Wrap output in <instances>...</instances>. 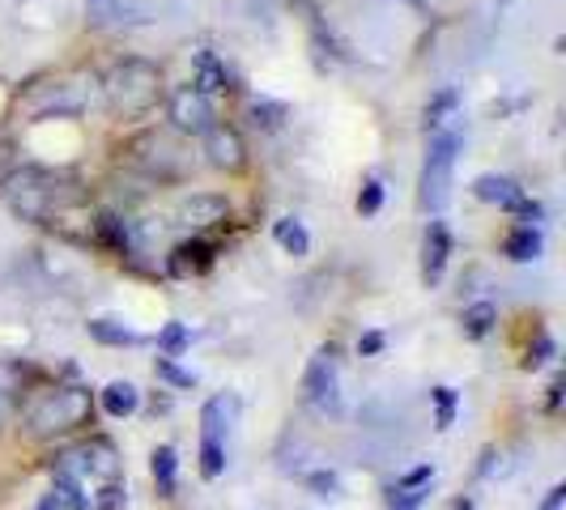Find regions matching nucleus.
Returning a JSON list of instances; mask_svg holds the SVG:
<instances>
[{
	"label": "nucleus",
	"mask_w": 566,
	"mask_h": 510,
	"mask_svg": "<svg viewBox=\"0 0 566 510\" xmlns=\"http://www.w3.org/2000/svg\"><path fill=\"white\" fill-rule=\"evenodd\" d=\"M128 162L145 174H154V179H184L188 174V153H184V145L175 141V132L167 128H145L137 132L133 141H128Z\"/></svg>",
	"instance_id": "obj_5"
},
{
	"label": "nucleus",
	"mask_w": 566,
	"mask_h": 510,
	"mask_svg": "<svg viewBox=\"0 0 566 510\" xmlns=\"http://www.w3.org/2000/svg\"><path fill=\"white\" fill-rule=\"evenodd\" d=\"M541 510H566V489H563V485H554V489L545 493V502H541Z\"/></svg>",
	"instance_id": "obj_36"
},
{
	"label": "nucleus",
	"mask_w": 566,
	"mask_h": 510,
	"mask_svg": "<svg viewBox=\"0 0 566 510\" xmlns=\"http://www.w3.org/2000/svg\"><path fill=\"white\" fill-rule=\"evenodd\" d=\"M34 510H64V507H60L56 498H52V493H48V498H43V502H39V507H34Z\"/></svg>",
	"instance_id": "obj_39"
},
{
	"label": "nucleus",
	"mask_w": 566,
	"mask_h": 510,
	"mask_svg": "<svg viewBox=\"0 0 566 510\" xmlns=\"http://www.w3.org/2000/svg\"><path fill=\"white\" fill-rule=\"evenodd\" d=\"M434 481V464H418L413 472H405L397 485H392V493H400V489H418V485H430Z\"/></svg>",
	"instance_id": "obj_34"
},
{
	"label": "nucleus",
	"mask_w": 566,
	"mask_h": 510,
	"mask_svg": "<svg viewBox=\"0 0 566 510\" xmlns=\"http://www.w3.org/2000/svg\"><path fill=\"white\" fill-rule=\"evenodd\" d=\"M4 200L13 209V217L22 222H34V226H48L52 217L69 213L77 200H82V183L64 170H48V167H22L9 174L4 183Z\"/></svg>",
	"instance_id": "obj_1"
},
{
	"label": "nucleus",
	"mask_w": 566,
	"mask_h": 510,
	"mask_svg": "<svg viewBox=\"0 0 566 510\" xmlns=\"http://www.w3.org/2000/svg\"><path fill=\"white\" fill-rule=\"evenodd\" d=\"M303 396L315 413L324 417H337L340 413V366H337V349H319L312 362H307V374H303Z\"/></svg>",
	"instance_id": "obj_6"
},
{
	"label": "nucleus",
	"mask_w": 566,
	"mask_h": 510,
	"mask_svg": "<svg viewBox=\"0 0 566 510\" xmlns=\"http://www.w3.org/2000/svg\"><path fill=\"white\" fill-rule=\"evenodd\" d=\"M167 119H170V132H179V137H200L205 128H213V124H218V115H213V103H209L200 89H192V85H179V89H170Z\"/></svg>",
	"instance_id": "obj_7"
},
{
	"label": "nucleus",
	"mask_w": 566,
	"mask_h": 510,
	"mask_svg": "<svg viewBox=\"0 0 566 510\" xmlns=\"http://www.w3.org/2000/svg\"><path fill=\"white\" fill-rule=\"evenodd\" d=\"M227 85H230L227 64L213 56V52H200V56H197V77H192V89H200V94L209 98V94H218V89H227Z\"/></svg>",
	"instance_id": "obj_18"
},
{
	"label": "nucleus",
	"mask_w": 566,
	"mask_h": 510,
	"mask_svg": "<svg viewBox=\"0 0 566 510\" xmlns=\"http://www.w3.org/2000/svg\"><path fill=\"white\" fill-rule=\"evenodd\" d=\"M473 196L482 200V204H499V209L515 213V209L524 204V188H520L511 174H494V170H485V174L473 179Z\"/></svg>",
	"instance_id": "obj_11"
},
{
	"label": "nucleus",
	"mask_w": 566,
	"mask_h": 510,
	"mask_svg": "<svg viewBox=\"0 0 566 510\" xmlns=\"http://www.w3.org/2000/svg\"><path fill=\"white\" fill-rule=\"evenodd\" d=\"M384 344H388L384 332H367V337L358 340V353H363V358H379V353H384Z\"/></svg>",
	"instance_id": "obj_35"
},
{
	"label": "nucleus",
	"mask_w": 566,
	"mask_h": 510,
	"mask_svg": "<svg viewBox=\"0 0 566 510\" xmlns=\"http://www.w3.org/2000/svg\"><path fill=\"white\" fill-rule=\"evenodd\" d=\"M94 230H98V238H103L115 255H137V234H133V226H128V217L103 213V217L94 222Z\"/></svg>",
	"instance_id": "obj_15"
},
{
	"label": "nucleus",
	"mask_w": 566,
	"mask_h": 510,
	"mask_svg": "<svg viewBox=\"0 0 566 510\" xmlns=\"http://www.w3.org/2000/svg\"><path fill=\"white\" fill-rule=\"evenodd\" d=\"M379 209H384V183H379V179H367L363 192H358V213H363V217H375Z\"/></svg>",
	"instance_id": "obj_30"
},
{
	"label": "nucleus",
	"mask_w": 566,
	"mask_h": 510,
	"mask_svg": "<svg viewBox=\"0 0 566 510\" xmlns=\"http://www.w3.org/2000/svg\"><path fill=\"white\" fill-rule=\"evenodd\" d=\"M554 349H558V344H554V337H545V332H541L537 344H528V358H524V370H541L545 362H549V358H554Z\"/></svg>",
	"instance_id": "obj_32"
},
{
	"label": "nucleus",
	"mask_w": 566,
	"mask_h": 510,
	"mask_svg": "<svg viewBox=\"0 0 566 510\" xmlns=\"http://www.w3.org/2000/svg\"><path fill=\"white\" fill-rule=\"evenodd\" d=\"M494 323H499V307L494 302H473L464 319H460V328H464V337L469 340H485L494 332Z\"/></svg>",
	"instance_id": "obj_22"
},
{
	"label": "nucleus",
	"mask_w": 566,
	"mask_h": 510,
	"mask_svg": "<svg viewBox=\"0 0 566 510\" xmlns=\"http://www.w3.org/2000/svg\"><path fill=\"white\" fill-rule=\"evenodd\" d=\"M455 103H460V94H455V89H439V94L426 103V128H430V132H434V128H443V124L452 119Z\"/></svg>",
	"instance_id": "obj_26"
},
{
	"label": "nucleus",
	"mask_w": 566,
	"mask_h": 510,
	"mask_svg": "<svg viewBox=\"0 0 566 510\" xmlns=\"http://www.w3.org/2000/svg\"><path fill=\"white\" fill-rule=\"evenodd\" d=\"M77 455H82V468L85 477H90V485H103V493L119 485L124 464H119V455H115V447L107 438H90L85 447H77Z\"/></svg>",
	"instance_id": "obj_9"
},
{
	"label": "nucleus",
	"mask_w": 566,
	"mask_h": 510,
	"mask_svg": "<svg viewBox=\"0 0 566 510\" xmlns=\"http://www.w3.org/2000/svg\"><path fill=\"white\" fill-rule=\"evenodd\" d=\"M541 247H545V238H541L537 226H515L507 238H503V255L515 259V264H533L541 255Z\"/></svg>",
	"instance_id": "obj_16"
},
{
	"label": "nucleus",
	"mask_w": 566,
	"mask_h": 510,
	"mask_svg": "<svg viewBox=\"0 0 566 510\" xmlns=\"http://www.w3.org/2000/svg\"><path fill=\"white\" fill-rule=\"evenodd\" d=\"M154 370H158V379H167L170 387H192V383H197V374H192V370H179L175 358H158Z\"/></svg>",
	"instance_id": "obj_31"
},
{
	"label": "nucleus",
	"mask_w": 566,
	"mask_h": 510,
	"mask_svg": "<svg viewBox=\"0 0 566 510\" xmlns=\"http://www.w3.org/2000/svg\"><path fill=\"white\" fill-rule=\"evenodd\" d=\"M248 119H252V128H260V132H277V128H285V119H290V107L273 103V98H252L248 103Z\"/></svg>",
	"instance_id": "obj_21"
},
{
	"label": "nucleus",
	"mask_w": 566,
	"mask_h": 510,
	"mask_svg": "<svg viewBox=\"0 0 566 510\" xmlns=\"http://www.w3.org/2000/svg\"><path fill=\"white\" fill-rule=\"evenodd\" d=\"M18 392H22V370L13 366V362H0V422L13 413Z\"/></svg>",
	"instance_id": "obj_24"
},
{
	"label": "nucleus",
	"mask_w": 566,
	"mask_h": 510,
	"mask_svg": "<svg viewBox=\"0 0 566 510\" xmlns=\"http://www.w3.org/2000/svg\"><path fill=\"white\" fill-rule=\"evenodd\" d=\"M448 259H452V230L448 222H430L422 234V285L443 281Z\"/></svg>",
	"instance_id": "obj_10"
},
{
	"label": "nucleus",
	"mask_w": 566,
	"mask_h": 510,
	"mask_svg": "<svg viewBox=\"0 0 566 510\" xmlns=\"http://www.w3.org/2000/svg\"><path fill=\"white\" fill-rule=\"evenodd\" d=\"M490 472H494V451L482 455V477H490Z\"/></svg>",
	"instance_id": "obj_38"
},
{
	"label": "nucleus",
	"mask_w": 566,
	"mask_h": 510,
	"mask_svg": "<svg viewBox=\"0 0 566 510\" xmlns=\"http://www.w3.org/2000/svg\"><path fill=\"white\" fill-rule=\"evenodd\" d=\"M222 472H227V443L200 438V477H205V481H218Z\"/></svg>",
	"instance_id": "obj_25"
},
{
	"label": "nucleus",
	"mask_w": 566,
	"mask_h": 510,
	"mask_svg": "<svg viewBox=\"0 0 566 510\" xmlns=\"http://www.w3.org/2000/svg\"><path fill=\"white\" fill-rule=\"evenodd\" d=\"M563 387H566V379L563 374H554V383H549V400H545V404H549V413L563 404Z\"/></svg>",
	"instance_id": "obj_37"
},
{
	"label": "nucleus",
	"mask_w": 566,
	"mask_h": 510,
	"mask_svg": "<svg viewBox=\"0 0 566 510\" xmlns=\"http://www.w3.org/2000/svg\"><path fill=\"white\" fill-rule=\"evenodd\" d=\"M179 217L188 226H222L230 217V200L218 196V192H197V196H188L179 204Z\"/></svg>",
	"instance_id": "obj_12"
},
{
	"label": "nucleus",
	"mask_w": 566,
	"mask_h": 510,
	"mask_svg": "<svg viewBox=\"0 0 566 510\" xmlns=\"http://www.w3.org/2000/svg\"><path fill=\"white\" fill-rule=\"evenodd\" d=\"M209 264H213V243L209 238H188L167 255V273H175V277H197Z\"/></svg>",
	"instance_id": "obj_13"
},
{
	"label": "nucleus",
	"mask_w": 566,
	"mask_h": 510,
	"mask_svg": "<svg viewBox=\"0 0 566 510\" xmlns=\"http://www.w3.org/2000/svg\"><path fill=\"white\" fill-rule=\"evenodd\" d=\"M452 510H478V507H473V498H455Z\"/></svg>",
	"instance_id": "obj_40"
},
{
	"label": "nucleus",
	"mask_w": 566,
	"mask_h": 510,
	"mask_svg": "<svg viewBox=\"0 0 566 510\" xmlns=\"http://www.w3.org/2000/svg\"><path fill=\"white\" fill-rule=\"evenodd\" d=\"M307 489H312L315 498H340V477L337 472H328V468L307 472Z\"/></svg>",
	"instance_id": "obj_29"
},
{
	"label": "nucleus",
	"mask_w": 566,
	"mask_h": 510,
	"mask_svg": "<svg viewBox=\"0 0 566 510\" xmlns=\"http://www.w3.org/2000/svg\"><path fill=\"white\" fill-rule=\"evenodd\" d=\"M234 413H239V404H234L230 396L205 400V408H200V438H209V443H227L230 425H234Z\"/></svg>",
	"instance_id": "obj_14"
},
{
	"label": "nucleus",
	"mask_w": 566,
	"mask_h": 510,
	"mask_svg": "<svg viewBox=\"0 0 566 510\" xmlns=\"http://www.w3.org/2000/svg\"><path fill=\"white\" fill-rule=\"evenodd\" d=\"M188 340H192V332H188L184 323H175V319H170L167 328L158 332V349H163V358H179V353L188 349Z\"/></svg>",
	"instance_id": "obj_27"
},
{
	"label": "nucleus",
	"mask_w": 566,
	"mask_h": 510,
	"mask_svg": "<svg viewBox=\"0 0 566 510\" xmlns=\"http://www.w3.org/2000/svg\"><path fill=\"white\" fill-rule=\"evenodd\" d=\"M430 400H434V425L439 429H452V422H455V387H434L430 392Z\"/></svg>",
	"instance_id": "obj_28"
},
{
	"label": "nucleus",
	"mask_w": 566,
	"mask_h": 510,
	"mask_svg": "<svg viewBox=\"0 0 566 510\" xmlns=\"http://www.w3.org/2000/svg\"><path fill=\"white\" fill-rule=\"evenodd\" d=\"M426 498H430V485H418V489H400V493H392V510H422Z\"/></svg>",
	"instance_id": "obj_33"
},
{
	"label": "nucleus",
	"mask_w": 566,
	"mask_h": 510,
	"mask_svg": "<svg viewBox=\"0 0 566 510\" xmlns=\"http://www.w3.org/2000/svg\"><path fill=\"white\" fill-rule=\"evenodd\" d=\"M273 238H277V243H282V252L294 255V259H303V255L312 252V234H307V226H303L298 217H277Z\"/></svg>",
	"instance_id": "obj_19"
},
{
	"label": "nucleus",
	"mask_w": 566,
	"mask_h": 510,
	"mask_svg": "<svg viewBox=\"0 0 566 510\" xmlns=\"http://www.w3.org/2000/svg\"><path fill=\"white\" fill-rule=\"evenodd\" d=\"M98 400H103V413H107V417H133L137 404H142V392H137L133 383L115 379V383H107V387L98 392Z\"/></svg>",
	"instance_id": "obj_17"
},
{
	"label": "nucleus",
	"mask_w": 566,
	"mask_h": 510,
	"mask_svg": "<svg viewBox=\"0 0 566 510\" xmlns=\"http://www.w3.org/2000/svg\"><path fill=\"white\" fill-rule=\"evenodd\" d=\"M455 158H460V128H434L430 149H426L422 179H418V200L426 213H443L452 200V179H455Z\"/></svg>",
	"instance_id": "obj_3"
},
{
	"label": "nucleus",
	"mask_w": 566,
	"mask_h": 510,
	"mask_svg": "<svg viewBox=\"0 0 566 510\" xmlns=\"http://www.w3.org/2000/svg\"><path fill=\"white\" fill-rule=\"evenodd\" d=\"M149 468H154L158 493H163V498H170V493H175V477H179V455H175V447H170V443L154 447V455H149Z\"/></svg>",
	"instance_id": "obj_20"
},
{
	"label": "nucleus",
	"mask_w": 566,
	"mask_h": 510,
	"mask_svg": "<svg viewBox=\"0 0 566 510\" xmlns=\"http://www.w3.org/2000/svg\"><path fill=\"white\" fill-rule=\"evenodd\" d=\"M200 141H205V158H209V167L227 170V174L248 167V145H243V137H239V128H230V124H213V128H205V132H200Z\"/></svg>",
	"instance_id": "obj_8"
},
{
	"label": "nucleus",
	"mask_w": 566,
	"mask_h": 510,
	"mask_svg": "<svg viewBox=\"0 0 566 510\" xmlns=\"http://www.w3.org/2000/svg\"><path fill=\"white\" fill-rule=\"evenodd\" d=\"M103 94H107V107L124 119H142L158 107L163 98V68L154 60L142 56H124L115 60L103 77Z\"/></svg>",
	"instance_id": "obj_2"
},
{
	"label": "nucleus",
	"mask_w": 566,
	"mask_h": 510,
	"mask_svg": "<svg viewBox=\"0 0 566 510\" xmlns=\"http://www.w3.org/2000/svg\"><path fill=\"white\" fill-rule=\"evenodd\" d=\"M85 332H90V340H98V344H142V337L133 328H124L115 319H90Z\"/></svg>",
	"instance_id": "obj_23"
},
{
	"label": "nucleus",
	"mask_w": 566,
	"mask_h": 510,
	"mask_svg": "<svg viewBox=\"0 0 566 510\" xmlns=\"http://www.w3.org/2000/svg\"><path fill=\"white\" fill-rule=\"evenodd\" d=\"M90 417V392L85 387H56V392H48V396H39L30 404V434H39V438H52V434H69V429H77L85 425Z\"/></svg>",
	"instance_id": "obj_4"
}]
</instances>
